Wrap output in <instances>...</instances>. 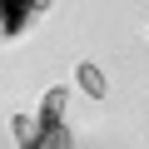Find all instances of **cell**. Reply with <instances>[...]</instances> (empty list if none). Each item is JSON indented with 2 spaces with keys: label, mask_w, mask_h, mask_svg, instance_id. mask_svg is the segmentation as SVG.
Listing matches in <instances>:
<instances>
[{
  "label": "cell",
  "mask_w": 149,
  "mask_h": 149,
  "mask_svg": "<svg viewBox=\"0 0 149 149\" xmlns=\"http://www.w3.org/2000/svg\"><path fill=\"white\" fill-rule=\"evenodd\" d=\"M45 149H70V129H55V134L45 139Z\"/></svg>",
  "instance_id": "5b68a950"
},
{
  "label": "cell",
  "mask_w": 149,
  "mask_h": 149,
  "mask_svg": "<svg viewBox=\"0 0 149 149\" xmlns=\"http://www.w3.org/2000/svg\"><path fill=\"white\" fill-rule=\"evenodd\" d=\"M65 100H70V90H60V85H50V90L40 95L35 124H40V134H45V139H50L55 129H65Z\"/></svg>",
  "instance_id": "6da1fadb"
},
{
  "label": "cell",
  "mask_w": 149,
  "mask_h": 149,
  "mask_svg": "<svg viewBox=\"0 0 149 149\" xmlns=\"http://www.w3.org/2000/svg\"><path fill=\"white\" fill-rule=\"evenodd\" d=\"M10 124H15V139H20V149H45V134H40L35 114H15Z\"/></svg>",
  "instance_id": "277c9868"
},
{
  "label": "cell",
  "mask_w": 149,
  "mask_h": 149,
  "mask_svg": "<svg viewBox=\"0 0 149 149\" xmlns=\"http://www.w3.org/2000/svg\"><path fill=\"white\" fill-rule=\"evenodd\" d=\"M30 15H35V5H25V0H15V5H0V30H5V35H20V30L30 25Z\"/></svg>",
  "instance_id": "3957f363"
},
{
  "label": "cell",
  "mask_w": 149,
  "mask_h": 149,
  "mask_svg": "<svg viewBox=\"0 0 149 149\" xmlns=\"http://www.w3.org/2000/svg\"><path fill=\"white\" fill-rule=\"evenodd\" d=\"M74 85H80L90 100H104V95H109V85H104V70H100V65H90V60H85V65H74Z\"/></svg>",
  "instance_id": "7a4b0ae2"
}]
</instances>
